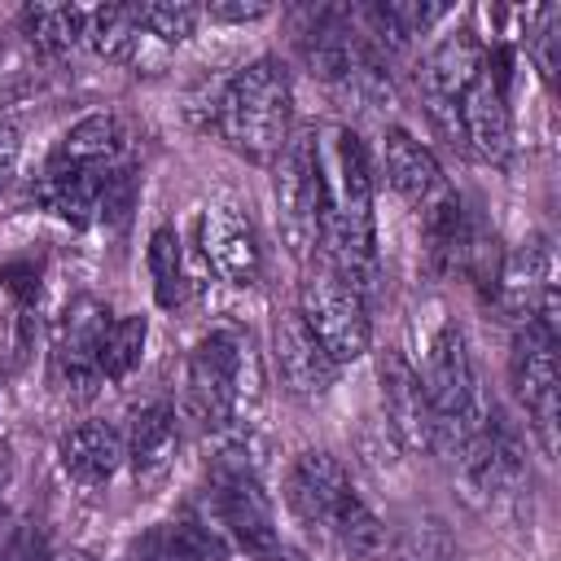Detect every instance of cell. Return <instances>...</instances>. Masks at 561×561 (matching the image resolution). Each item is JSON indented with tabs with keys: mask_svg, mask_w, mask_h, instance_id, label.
<instances>
[{
	"mask_svg": "<svg viewBox=\"0 0 561 561\" xmlns=\"http://www.w3.org/2000/svg\"><path fill=\"white\" fill-rule=\"evenodd\" d=\"M316 149H320V180H324L320 245H324L329 272L355 294H368V285L377 280L368 149L351 127H333L324 140H316Z\"/></svg>",
	"mask_w": 561,
	"mask_h": 561,
	"instance_id": "obj_1",
	"label": "cell"
},
{
	"mask_svg": "<svg viewBox=\"0 0 561 561\" xmlns=\"http://www.w3.org/2000/svg\"><path fill=\"white\" fill-rule=\"evenodd\" d=\"M285 504L307 530H320L346 557H377L386 548L381 517L359 500L346 469L329 451H298L285 473Z\"/></svg>",
	"mask_w": 561,
	"mask_h": 561,
	"instance_id": "obj_2",
	"label": "cell"
},
{
	"mask_svg": "<svg viewBox=\"0 0 561 561\" xmlns=\"http://www.w3.org/2000/svg\"><path fill=\"white\" fill-rule=\"evenodd\" d=\"M210 123L219 127V136L241 149L254 162H267L285 149L289 140V123H294V83L289 70L276 57H259L250 66H241L224 92L210 105Z\"/></svg>",
	"mask_w": 561,
	"mask_h": 561,
	"instance_id": "obj_3",
	"label": "cell"
},
{
	"mask_svg": "<svg viewBox=\"0 0 561 561\" xmlns=\"http://www.w3.org/2000/svg\"><path fill=\"white\" fill-rule=\"evenodd\" d=\"M254 399V359L241 333L210 329L184 368V408L202 430H232Z\"/></svg>",
	"mask_w": 561,
	"mask_h": 561,
	"instance_id": "obj_4",
	"label": "cell"
},
{
	"mask_svg": "<svg viewBox=\"0 0 561 561\" xmlns=\"http://www.w3.org/2000/svg\"><path fill=\"white\" fill-rule=\"evenodd\" d=\"M421 386H425V399H430V412H434V447L456 451L486 421V399L478 390L469 342L456 324H443L430 337Z\"/></svg>",
	"mask_w": 561,
	"mask_h": 561,
	"instance_id": "obj_5",
	"label": "cell"
},
{
	"mask_svg": "<svg viewBox=\"0 0 561 561\" xmlns=\"http://www.w3.org/2000/svg\"><path fill=\"white\" fill-rule=\"evenodd\" d=\"M206 504L219 535H228L237 548H245L254 561H280V535L272 500L259 482V473L237 451H219L206 473Z\"/></svg>",
	"mask_w": 561,
	"mask_h": 561,
	"instance_id": "obj_6",
	"label": "cell"
},
{
	"mask_svg": "<svg viewBox=\"0 0 561 561\" xmlns=\"http://www.w3.org/2000/svg\"><path fill=\"white\" fill-rule=\"evenodd\" d=\"M316 131H289L285 149L276 153L272 197L285 245L307 259L320 245V219H324V180H320V149Z\"/></svg>",
	"mask_w": 561,
	"mask_h": 561,
	"instance_id": "obj_7",
	"label": "cell"
},
{
	"mask_svg": "<svg viewBox=\"0 0 561 561\" xmlns=\"http://www.w3.org/2000/svg\"><path fill=\"white\" fill-rule=\"evenodd\" d=\"M298 316H302V324L311 329V337L320 342V351L333 364L359 359L368 351V342H373L364 294H355L351 285H342L333 272H320V276H311L302 285Z\"/></svg>",
	"mask_w": 561,
	"mask_h": 561,
	"instance_id": "obj_8",
	"label": "cell"
},
{
	"mask_svg": "<svg viewBox=\"0 0 561 561\" xmlns=\"http://www.w3.org/2000/svg\"><path fill=\"white\" fill-rule=\"evenodd\" d=\"M552 351H557V337H548L539 324H522L508 359L513 394L548 456L557 451V355Z\"/></svg>",
	"mask_w": 561,
	"mask_h": 561,
	"instance_id": "obj_9",
	"label": "cell"
},
{
	"mask_svg": "<svg viewBox=\"0 0 561 561\" xmlns=\"http://www.w3.org/2000/svg\"><path fill=\"white\" fill-rule=\"evenodd\" d=\"M508 57L482 61V75L469 83V92L456 105V131L469 153L482 162H504L513 149V118H508Z\"/></svg>",
	"mask_w": 561,
	"mask_h": 561,
	"instance_id": "obj_10",
	"label": "cell"
},
{
	"mask_svg": "<svg viewBox=\"0 0 561 561\" xmlns=\"http://www.w3.org/2000/svg\"><path fill=\"white\" fill-rule=\"evenodd\" d=\"M482 61H486V53H482V44L473 39V31L443 35V39L425 53V61H421V75H416L421 101H425L430 118L451 136V145H460L456 105H460V96L469 92V83L482 75Z\"/></svg>",
	"mask_w": 561,
	"mask_h": 561,
	"instance_id": "obj_11",
	"label": "cell"
},
{
	"mask_svg": "<svg viewBox=\"0 0 561 561\" xmlns=\"http://www.w3.org/2000/svg\"><path fill=\"white\" fill-rule=\"evenodd\" d=\"M110 307L96 302V298H79L75 307H66V316L57 320V333H53V364H57V381L75 394V399H92L96 386L105 381L101 377V337L110 329Z\"/></svg>",
	"mask_w": 561,
	"mask_h": 561,
	"instance_id": "obj_12",
	"label": "cell"
},
{
	"mask_svg": "<svg viewBox=\"0 0 561 561\" xmlns=\"http://www.w3.org/2000/svg\"><path fill=\"white\" fill-rule=\"evenodd\" d=\"M456 456H460L465 478L486 495L491 491H513L522 482V473H526L522 438L495 408H486V421L456 447Z\"/></svg>",
	"mask_w": 561,
	"mask_h": 561,
	"instance_id": "obj_13",
	"label": "cell"
},
{
	"mask_svg": "<svg viewBox=\"0 0 561 561\" xmlns=\"http://www.w3.org/2000/svg\"><path fill=\"white\" fill-rule=\"evenodd\" d=\"M202 250H206L210 267L228 285H254L259 272H263V250H259L254 224L237 202L206 206V215H202Z\"/></svg>",
	"mask_w": 561,
	"mask_h": 561,
	"instance_id": "obj_14",
	"label": "cell"
},
{
	"mask_svg": "<svg viewBox=\"0 0 561 561\" xmlns=\"http://www.w3.org/2000/svg\"><path fill=\"white\" fill-rule=\"evenodd\" d=\"M272 359H276V373H280L285 390L298 394V399H320L337 377V364L320 351V342L311 337V329L302 324L298 311H280L276 316V324H272Z\"/></svg>",
	"mask_w": 561,
	"mask_h": 561,
	"instance_id": "obj_15",
	"label": "cell"
},
{
	"mask_svg": "<svg viewBox=\"0 0 561 561\" xmlns=\"http://www.w3.org/2000/svg\"><path fill=\"white\" fill-rule=\"evenodd\" d=\"M377 377H381V408H386V421H390L394 438L403 447L430 451L434 447V412H430L421 373L399 351H381Z\"/></svg>",
	"mask_w": 561,
	"mask_h": 561,
	"instance_id": "obj_16",
	"label": "cell"
},
{
	"mask_svg": "<svg viewBox=\"0 0 561 561\" xmlns=\"http://www.w3.org/2000/svg\"><path fill=\"white\" fill-rule=\"evenodd\" d=\"M175 451H180V421H175V408L153 399V403H140L131 416H127V434H123V460L131 465L136 473V486H158L171 465H175Z\"/></svg>",
	"mask_w": 561,
	"mask_h": 561,
	"instance_id": "obj_17",
	"label": "cell"
},
{
	"mask_svg": "<svg viewBox=\"0 0 561 561\" xmlns=\"http://www.w3.org/2000/svg\"><path fill=\"white\" fill-rule=\"evenodd\" d=\"M127 158V127L118 114H88L79 118L57 149L48 153V167L57 171H114Z\"/></svg>",
	"mask_w": 561,
	"mask_h": 561,
	"instance_id": "obj_18",
	"label": "cell"
},
{
	"mask_svg": "<svg viewBox=\"0 0 561 561\" xmlns=\"http://www.w3.org/2000/svg\"><path fill=\"white\" fill-rule=\"evenodd\" d=\"M381 167H386L390 188H394L408 206H416V210H425V206L447 188V180H443L434 153H430L412 131H403V127H390V131H386Z\"/></svg>",
	"mask_w": 561,
	"mask_h": 561,
	"instance_id": "obj_19",
	"label": "cell"
},
{
	"mask_svg": "<svg viewBox=\"0 0 561 561\" xmlns=\"http://www.w3.org/2000/svg\"><path fill=\"white\" fill-rule=\"evenodd\" d=\"M469 237H473V219H469V210H465L460 193L443 188V193L421 210V241H425L430 272H438V276L465 272Z\"/></svg>",
	"mask_w": 561,
	"mask_h": 561,
	"instance_id": "obj_20",
	"label": "cell"
},
{
	"mask_svg": "<svg viewBox=\"0 0 561 561\" xmlns=\"http://www.w3.org/2000/svg\"><path fill=\"white\" fill-rule=\"evenodd\" d=\"M57 456H61V469L83 482V486H101L118 473L123 465V434L105 421H83V425H70L57 443Z\"/></svg>",
	"mask_w": 561,
	"mask_h": 561,
	"instance_id": "obj_21",
	"label": "cell"
},
{
	"mask_svg": "<svg viewBox=\"0 0 561 561\" xmlns=\"http://www.w3.org/2000/svg\"><path fill=\"white\" fill-rule=\"evenodd\" d=\"M136 561H228V539L210 522H162L131 548Z\"/></svg>",
	"mask_w": 561,
	"mask_h": 561,
	"instance_id": "obj_22",
	"label": "cell"
},
{
	"mask_svg": "<svg viewBox=\"0 0 561 561\" xmlns=\"http://www.w3.org/2000/svg\"><path fill=\"white\" fill-rule=\"evenodd\" d=\"M140 22H136V4H101V9H88V26H83V39L96 57L105 61H136V48H140Z\"/></svg>",
	"mask_w": 561,
	"mask_h": 561,
	"instance_id": "obj_23",
	"label": "cell"
},
{
	"mask_svg": "<svg viewBox=\"0 0 561 561\" xmlns=\"http://www.w3.org/2000/svg\"><path fill=\"white\" fill-rule=\"evenodd\" d=\"M83 26H88V9L79 4H31L22 9V31L35 48L61 57L70 53L79 39H83Z\"/></svg>",
	"mask_w": 561,
	"mask_h": 561,
	"instance_id": "obj_24",
	"label": "cell"
},
{
	"mask_svg": "<svg viewBox=\"0 0 561 561\" xmlns=\"http://www.w3.org/2000/svg\"><path fill=\"white\" fill-rule=\"evenodd\" d=\"M145 337H149V320L145 316H114L105 337H101V377L105 381H123L136 373L140 355H145Z\"/></svg>",
	"mask_w": 561,
	"mask_h": 561,
	"instance_id": "obj_25",
	"label": "cell"
},
{
	"mask_svg": "<svg viewBox=\"0 0 561 561\" xmlns=\"http://www.w3.org/2000/svg\"><path fill=\"white\" fill-rule=\"evenodd\" d=\"M149 276H153V294L158 307H180L184 302V254H180V237L175 228H153L149 237Z\"/></svg>",
	"mask_w": 561,
	"mask_h": 561,
	"instance_id": "obj_26",
	"label": "cell"
},
{
	"mask_svg": "<svg viewBox=\"0 0 561 561\" xmlns=\"http://www.w3.org/2000/svg\"><path fill=\"white\" fill-rule=\"evenodd\" d=\"M136 22L145 35H153L162 44H184L197 35L202 9L184 4V0H153V4H136Z\"/></svg>",
	"mask_w": 561,
	"mask_h": 561,
	"instance_id": "obj_27",
	"label": "cell"
},
{
	"mask_svg": "<svg viewBox=\"0 0 561 561\" xmlns=\"http://www.w3.org/2000/svg\"><path fill=\"white\" fill-rule=\"evenodd\" d=\"M0 561H48V548L31 526H13L0 539Z\"/></svg>",
	"mask_w": 561,
	"mask_h": 561,
	"instance_id": "obj_28",
	"label": "cell"
},
{
	"mask_svg": "<svg viewBox=\"0 0 561 561\" xmlns=\"http://www.w3.org/2000/svg\"><path fill=\"white\" fill-rule=\"evenodd\" d=\"M557 44H561V13H548V26L535 35V61H539L543 79L557 75Z\"/></svg>",
	"mask_w": 561,
	"mask_h": 561,
	"instance_id": "obj_29",
	"label": "cell"
},
{
	"mask_svg": "<svg viewBox=\"0 0 561 561\" xmlns=\"http://www.w3.org/2000/svg\"><path fill=\"white\" fill-rule=\"evenodd\" d=\"M272 9L267 4H232V0H219V4H206L202 9V18H210V22H259V18H267Z\"/></svg>",
	"mask_w": 561,
	"mask_h": 561,
	"instance_id": "obj_30",
	"label": "cell"
},
{
	"mask_svg": "<svg viewBox=\"0 0 561 561\" xmlns=\"http://www.w3.org/2000/svg\"><path fill=\"white\" fill-rule=\"evenodd\" d=\"M18 158H22V131L13 123H0V188L13 180Z\"/></svg>",
	"mask_w": 561,
	"mask_h": 561,
	"instance_id": "obj_31",
	"label": "cell"
},
{
	"mask_svg": "<svg viewBox=\"0 0 561 561\" xmlns=\"http://www.w3.org/2000/svg\"><path fill=\"white\" fill-rule=\"evenodd\" d=\"M57 561H92V557H83V552H70V557H57Z\"/></svg>",
	"mask_w": 561,
	"mask_h": 561,
	"instance_id": "obj_32",
	"label": "cell"
},
{
	"mask_svg": "<svg viewBox=\"0 0 561 561\" xmlns=\"http://www.w3.org/2000/svg\"><path fill=\"white\" fill-rule=\"evenodd\" d=\"M0 57H4V44H0Z\"/></svg>",
	"mask_w": 561,
	"mask_h": 561,
	"instance_id": "obj_33",
	"label": "cell"
}]
</instances>
